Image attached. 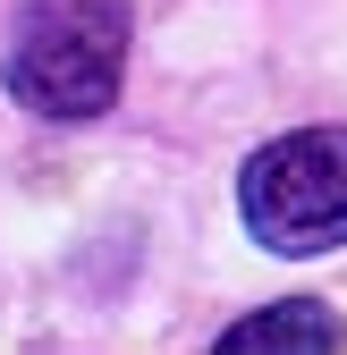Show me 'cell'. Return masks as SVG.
Returning a JSON list of instances; mask_svg holds the SVG:
<instances>
[{
    "label": "cell",
    "mask_w": 347,
    "mask_h": 355,
    "mask_svg": "<svg viewBox=\"0 0 347 355\" xmlns=\"http://www.w3.org/2000/svg\"><path fill=\"white\" fill-rule=\"evenodd\" d=\"M127 76V9L119 0H34L9 34L0 85L34 119H102Z\"/></svg>",
    "instance_id": "6da1fadb"
},
{
    "label": "cell",
    "mask_w": 347,
    "mask_h": 355,
    "mask_svg": "<svg viewBox=\"0 0 347 355\" xmlns=\"http://www.w3.org/2000/svg\"><path fill=\"white\" fill-rule=\"evenodd\" d=\"M237 211L271 254H330L347 237V127L271 136L237 178Z\"/></svg>",
    "instance_id": "7a4b0ae2"
},
{
    "label": "cell",
    "mask_w": 347,
    "mask_h": 355,
    "mask_svg": "<svg viewBox=\"0 0 347 355\" xmlns=\"http://www.w3.org/2000/svg\"><path fill=\"white\" fill-rule=\"evenodd\" d=\"M263 347H314V355H339L347 330L339 313H322V304H271V313H246L221 330V355H263Z\"/></svg>",
    "instance_id": "3957f363"
}]
</instances>
